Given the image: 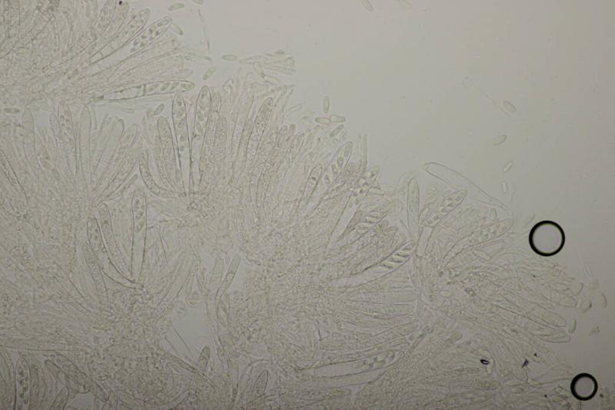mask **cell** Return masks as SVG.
Instances as JSON below:
<instances>
[{
	"label": "cell",
	"instance_id": "1",
	"mask_svg": "<svg viewBox=\"0 0 615 410\" xmlns=\"http://www.w3.org/2000/svg\"><path fill=\"white\" fill-rule=\"evenodd\" d=\"M529 243L532 250L539 256H555L564 248L565 234L559 224L545 220L532 228Z\"/></svg>",
	"mask_w": 615,
	"mask_h": 410
},
{
	"label": "cell",
	"instance_id": "2",
	"mask_svg": "<svg viewBox=\"0 0 615 410\" xmlns=\"http://www.w3.org/2000/svg\"><path fill=\"white\" fill-rule=\"evenodd\" d=\"M598 383L595 377L590 373L577 375L571 383V395L581 401H588L597 395Z\"/></svg>",
	"mask_w": 615,
	"mask_h": 410
},
{
	"label": "cell",
	"instance_id": "3",
	"mask_svg": "<svg viewBox=\"0 0 615 410\" xmlns=\"http://www.w3.org/2000/svg\"><path fill=\"white\" fill-rule=\"evenodd\" d=\"M209 357L210 350L209 347H206L203 349L199 359V367L201 372L203 373L204 371L206 370V367L209 362Z\"/></svg>",
	"mask_w": 615,
	"mask_h": 410
}]
</instances>
